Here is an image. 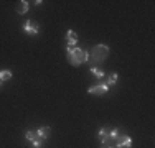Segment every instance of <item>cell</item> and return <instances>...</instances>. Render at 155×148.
<instances>
[{"mask_svg": "<svg viewBox=\"0 0 155 148\" xmlns=\"http://www.w3.org/2000/svg\"><path fill=\"white\" fill-rule=\"evenodd\" d=\"M101 148H114V146H106V145H102Z\"/></svg>", "mask_w": 155, "mask_h": 148, "instance_id": "cell-14", "label": "cell"}, {"mask_svg": "<svg viewBox=\"0 0 155 148\" xmlns=\"http://www.w3.org/2000/svg\"><path fill=\"white\" fill-rule=\"evenodd\" d=\"M107 56H109V48L106 44H96V46H93V50H91V58L96 63L104 61Z\"/></svg>", "mask_w": 155, "mask_h": 148, "instance_id": "cell-2", "label": "cell"}, {"mask_svg": "<svg viewBox=\"0 0 155 148\" xmlns=\"http://www.w3.org/2000/svg\"><path fill=\"white\" fill-rule=\"evenodd\" d=\"M8 79H12V72L7 71V69H2V71H0V81L5 82V81H8Z\"/></svg>", "mask_w": 155, "mask_h": 148, "instance_id": "cell-10", "label": "cell"}, {"mask_svg": "<svg viewBox=\"0 0 155 148\" xmlns=\"http://www.w3.org/2000/svg\"><path fill=\"white\" fill-rule=\"evenodd\" d=\"M66 54H68V61L73 66H79L89 59V53L86 50H81V48H66Z\"/></svg>", "mask_w": 155, "mask_h": 148, "instance_id": "cell-1", "label": "cell"}, {"mask_svg": "<svg viewBox=\"0 0 155 148\" xmlns=\"http://www.w3.org/2000/svg\"><path fill=\"white\" fill-rule=\"evenodd\" d=\"M117 81H119V76H117L116 72L109 74V77H107V86H112V84L117 82Z\"/></svg>", "mask_w": 155, "mask_h": 148, "instance_id": "cell-12", "label": "cell"}, {"mask_svg": "<svg viewBox=\"0 0 155 148\" xmlns=\"http://www.w3.org/2000/svg\"><path fill=\"white\" fill-rule=\"evenodd\" d=\"M23 31L30 36H36V35H40V25L33 20H27L23 23Z\"/></svg>", "mask_w": 155, "mask_h": 148, "instance_id": "cell-4", "label": "cell"}, {"mask_svg": "<svg viewBox=\"0 0 155 148\" xmlns=\"http://www.w3.org/2000/svg\"><path fill=\"white\" fill-rule=\"evenodd\" d=\"M2 86H3V82H2V81H0V87H2Z\"/></svg>", "mask_w": 155, "mask_h": 148, "instance_id": "cell-15", "label": "cell"}, {"mask_svg": "<svg viewBox=\"0 0 155 148\" xmlns=\"http://www.w3.org/2000/svg\"><path fill=\"white\" fill-rule=\"evenodd\" d=\"M28 8H30V5H28L27 0H20V2L15 5V12H17L18 15H25V13L28 12Z\"/></svg>", "mask_w": 155, "mask_h": 148, "instance_id": "cell-7", "label": "cell"}, {"mask_svg": "<svg viewBox=\"0 0 155 148\" xmlns=\"http://www.w3.org/2000/svg\"><path fill=\"white\" fill-rule=\"evenodd\" d=\"M36 133H38V137L41 140H46L48 137H50V133H51V128L50 127H41V128H38V130H36Z\"/></svg>", "mask_w": 155, "mask_h": 148, "instance_id": "cell-8", "label": "cell"}, {"mask_svg": "<svg viewBox=\"0 0 155 148\" xmlns=\"http://www.w3.org/2000/svg\"><path fill=\"white\" fill-rule=\"evenodd\" d=\"M41 143H43L41 138L35 140V142H31V148H41Z\"/></svg>", "mask_w": 155, "mask_h": 148, "instance_id": "cell-13", "label": "cell"}, {"mask_svg": "<svg viewBox=\"0 0 155 148\" xmlns=\"http://www.w3.org/2000/svg\"><path fill=\"white\" fill-rule=\"evenodd\" d=\"M130 146H132V138L125 132L120 133L116 138V143H114V148H130Z\"/></svg>", "mask_w": 155, "mask_h": 148, "instance_id": "cell-3", "label": "cell"}, {"mask_svg": "<svg viewBox=\"0 0 155 148\" xmlns=\"http://www.w3.org/2000/svg\"><path fill=\"white\" fill-rule=\"evenodd\" d=\"M78 43V35L74 30H68L66 31V44H68V48H74Z\"/></svg>", "mask_w": 155, "mask_h": 148, "instance_id": "cell-6", "label": "cell"}, {"mask_svg": "<svg viewBox=\"0 0 155 148\" xmlns=\"http://www.w3.org/2000/svg\"><path fill=\"white\" fill-rule=\"evenodd\" d=\"M91 74H94L97 79H102V77H104V71H101L99 68H94V66H91Z\"/></svg>", "mask_w": 155, "mask_h": 148, "instance_id": "cell-11", "label": "cell"}, {"mask_svg": "<svg viewBox=\"0 0 155 148\" xmlns=\"http://www.w3.org/2000/svg\"><path fill=\"white\" fill-rule=\"evenodd\" d=\"M107 91H109L107 84H97V86H93L87 89V92L93 95H104V94H107Z\"/></svg>", "mask_w": 155, "mask_h": 148, "instance_id": "cell-5", "label": "cell"}, {"mask_svg": "<svg viewBox=\"0 0 155 148\" xmlns=\"http://www.w3.org/2000/svg\"><path fill=\"white\" fill-rule=\"evenodd\" d=\"M25 138L28 140V142H35V140H38V133H36V130H27V133H25Z\"/></svg>", "mask_w": 155, "mask_h": 148, "instance_id": "cell-9", "label": "cell"}]
</instances>
